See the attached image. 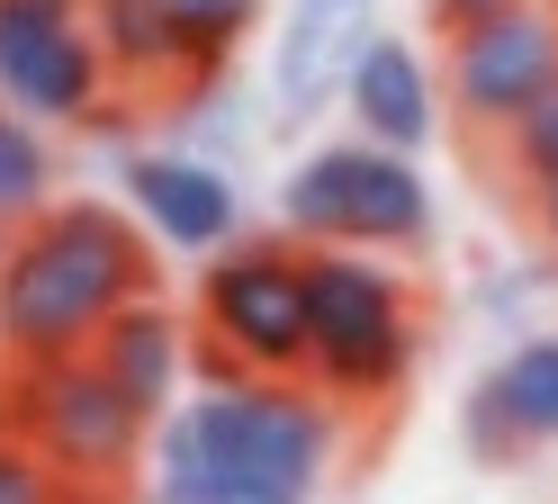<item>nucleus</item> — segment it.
<instances>
[{"instance_id": "2", "label": "nucleus", "mask_w": 558, "mask_h": 504, "mask_svg": "<svg viewBox=\"0 0 558 504\" xmlns=\"http://www.w3.org/2000/svg\"><path fill=\"white\" fill-rule=\"evenodd\" d=\"M135 298H154L145 226L109 199H54L0 252V360H82Z\"/></svg>"}, {"instance_id": "21", "label": "nucleus", "mask_w": 558, "mask_h": 504, "mask_svg": "<svg viewBox=\"0 0 558 504\" xmlns=\"http://www.w3.org/2000/svg\"><path fill=\"white\" fill-rule=\"evenodd\" d=\"M63 504H126V487H63Z\"/></svg>"}, {"instance_id": "17", "label": "nucleus", "mask_w": 558, "mask_h": 504, "mask_svg": "<svg viewBox=\"0 0 558 504\" xmlns=\"http://www.w3.org/2000/svg\"><path fill=\"white\" fill-rule=\"evenodd\" d=\"M496 154H505V171H513L532 199L558 180V82H549V91H541V99H532V108H522V118L496 135Z\"/></svg>"}, {"instance_id": "12", "label": "nucleus", "mask_w": 558, "mask_h": 504, "mask_svg": "<svg viewBox=\"0 0 558 504\" xmlns=\"http://www.w3.org/2000/svg\"><path fill=\"white\" fill-rule=\"evenodd\" d=\"M342 108H352V135L378 144V154H424L441 127V72L405 46V36H369V55L342 82Z\"/></svg>"}, {"instance_id": "7", "label": "nucleus", "mask_w": 558, "mask_h": 504, "mask_svg": "<svg viewBox=\"0 0 558 504\" xmlns=\"http://www.w3.org/2000/svg\"><path fill=\"white\" fill-rule=\"evenodd\" d=\"M109 91V55L90 36V0H0V108L27 127H90Z\"/></svg>"}, {"instance_id": "22", "label": "nucleus", "mask_w": 558, "mask_h": 504, "mask_svg": "<svg viewBox=\"0 0 558 504\" xmlns=\"http://www.w3.org/2000/svg\"><path fill=\"white\" fill-rule=\"evenodd\" d=\"M541 235L558 243V180H549V190H541Z\"/></svg>"}, {"instance_id": "6", "label": "nucleus", "mask_w": 558, "mask_h": 504, "mask_svg": "<svg viewBox=\"0 0 558 504\" xmlns=\"http://www.w3.org/2000/svg\"><path fill=\"white\" fill-rule=\"evenodd\" d=\"M198 351L253 379H306V252L289 235H243L198 271Z\"/></svg>"}, {"instance_id": "16", "label": "nucleus", "mask_w": 558, "mask_h": 504, "mask_svg": "<svg viewBox=\"0 0 558 504\" xmlns=\"http://www.w3.org/2000/svg\"><path fill=\"white\" fill-rule=\"evenodd\" d=\"M162 19H171V36H181L190 82H217V72H226V55L243 46V36H253L262 0H162Z\"/></svg>"}, {"instance_id": "3", "label": "nucleus", "mask_w": 558, "mask_h": 504, "mask_svg": "<svg viewBox=\"0 0 558 504\" xmlns=\"http://www.w3.org/2000/svg\"><path fill=\"white\" fill-rule=\"evenodd\" d=\"M424 360V307L388 252H306V387L333 415H378Z\"/></svg>"}, {"instance_id": "1", "label": "nucleus", "mask_w": 558, "mask_h": 504, "mask_svg": "<svg viewBox=\"0 0 558 504\" xmlns=\"http://www.w3.org/2000/svg\"><path fill=\"white\" fill-rule=\"evenodd\" d=\"M342 423L352 415H333L306 379H253L198 351V387L154 423L145 468L162 504H316Z\"/></svg>"}, {"instance_id": "9", "label": "nucleus", "mask_w": 558, "mask_h": 504, "mask_svg": "<svg viewBox=\"0 0 558 504\" xmlns=\"http://www.w3.org/2000/svg\"><path fill=\"white\" fill-rule=\"evenodd\" d=\"M126 216L145 226L154 252H198V262H217L226 243H243V190L217 163L181 154V144H135L126 154Z\"/></svg>"}, {"instance_id": "23", "label": "nucleus", "mask_w": 558, "mask_h": 504, "mask_svg": "<svg viewBox=\"0 0 558 504\" xmlns=\"http://www.w3.org/2000/svg\"><path fill=\"white\" fill-rule=\"evenodd\" d=\"M135 504H162V495H135Z\"/></svg>"}, {"instance_id": "14", "label": "nucleus", "mask_w": 558, "mask_h": 504, "mask_svg": "<svg viewBox=\"0 0 558 504\" xmlns=\"http://www.w3.org/2000/svg\"><path fill=\"white\" fill-rule=\"evenodd\" d=\"M90 36H99V55H109V82L154 91V82H171V72H190L162 0H90Z\"/></svg>"}, {"instance_id": "20", "label": "nucleus", "mask_w": 558, "mask_h": 504, "mask_svg": "<svg viewBox=\"0 0 558 504\" xmlns=\"http://www.w3.org/2000/svg\"><path fill=\"white\" fill-rule=\"evenodd\" d=\"M0 442H19V387H10V360H0Z\"/></svg>"}, {"instance_id": "8", "label": "nucleus", "mask_w": 558, "mask_h": 504, "mask_svg": "<svg viewBox=\"0 0 558 504\" xmlns=\"http://www.w3.org/2000/svg\"><path fill=\"white\" fill-rule=\"evenodd\" d=\"M549 82H558V0H532V10L441 36V99L477 135H505Z\"/></svg>"}, {"instance_id": "15", "label": "nucleus", "mask_w": 558, "mask_h": 504, "mask_svg": "<svg viewBox=\"0 0 558 504\" xmlns=\"http://www.w3.org/2000/svg\"><path fill=\"white\" fill-rule=\"evenodd\" d=\"M46 207H54V144H46V127L0 108V252L37 226Z\"/></svg>"}, {"instance_id": "19", "label": "nucleus", "mask_w": 558, "mask_h": 504, "mask_svg": "<svg viewBox=\"0 0 558 504\" xmlns=\"http://www.w3.org/2000/svg\"><path fill=\"white\" fill-rule=\"evenodd\" d=\"M505 10H532V0H433L441 36H450V27H477V19H505Z\"/></svg>"}, {"instance_id": "11", "label": "nucleus", "mask_w": 558, "mask_h": 504, "mask_svg": "<svg viewBox=\"0 0 558 504\" xmlns=\"http://www.w3.org/2000/svg\"><path fill=\"white\" fill-rule=\"evenodd\" d=\"M90 360L126 387V406L135 415H171V406H190V387H198V324L171 307V298H135L109 334L90 343Z\"/></svg>"}, {"instance_id": "13", "label": "nucleus", "mask_w": 558, "mask_h": 504, "mask_svg": "<svg viewBox=\"0 0 558 504\" xmlns=\"http://www.w3.org/2000/svg\"><path fill=\"white\" fill-rule=\"evenodd\" d=\"M558 442V334L513 343L496 370L469 387V451L477 459H513Z\"/></svg>"}, {"instance_id": "4", "label": "nucleus", "mask_w": 558, "mask_h": 504, "mask_svg": "<svg viewBox=\"0 0 558 504\" xmlns=\"http://www.w3.org/2000/svg\"><path fill=\"white\" fill-rule=\"evenodd\" d=\"M279 226L298 252H424L433 243V190L405 154H378V144L342 135L298 154L279 180Z\"/></svg>"}, {"instance_id": "18", "label": "nucleus", "mask_w": 558, "mask_h": 504, "mask_svg": "<svg viewBox=\"0 0 558 504\" xmlns=\"http://www.w3.org/2000/svg\"><path fill=\"white\" fill-rule=\"evenodd\" d=\"M0 504H63V478L27 442H0Z\"/></svg>"}, {"instance_id": "5", "label": "nucleus", "mask_w": 558, "mask_h": 504, "mask_svg": "<svg viewBox=\"0 0 558 504\" xmlns=\"http://www.w3.org/2000/svg\"><path fill=\"white\" fill-rule=\"evenodd\" d=\"M19 387V442L37 451L63 487H126L154 451V415L126 406V387L99 360H10Z\"/></svg>"}, {"instance_id": "10", "label": "nucleus", "mask_w": 558, "mask_h": 504, "mask_svg": "<svg viewBox=\"0 0 558 504\" xmlns=\"http://www.w3.org/2000/svg\"><path fill=\"white\" fill-rule=\"evenodd\" d=\"M369 10L378 0H289L279 19V46H270V108L289 127H306L325 99H342L352 63L369 55Z\"/></svg>"}]
</instances>
